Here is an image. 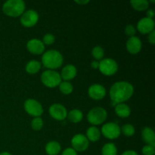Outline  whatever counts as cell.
<instances>
[{
	"mask_svg": "<svg viewBox=\"0 0 155 155\" xmlns=\"http://www.w3.org/2000/svg\"><path fill=\"white\" fill-rule=\"evenodd\" d=\"M133 92L134 89L131 83L125 81L115 83L110 89L111 106L115 107L117 104L130 99L133 95Z\"/></svg>",
	"mask_w": 155,
	"mask_h": 155,
	"instance_id": "cell-1",
	"label": "cell"
},
{
	"mask_svg": "<svg viewBox=\"0 0 155 155\" xmlns=\"http://www.w3.org/2000/svg\"><path fill=\"white\" fill-rule=\"evenodd\" d=\"M42 62L45 68L53 71L61 66L63 63V56L58 51L48 50L42 54Z\"/></svg>",
	"mask_w": 155,
	"mask_h": 155,
	"instance_id": "cell-2",
	"label": "cell"
},
{
	"mask_svg": "<svg viewBox=\"0 0 155 155\" xmlns=\"http://www.w3.org/2000/svg\"><path fill=\"white\" fill-rule=\"evenodd\" d=\"M25 10V3L22 0H8L2 6V11L6 15L10 17H18L22 15Z\"/></svg>",
	"mask_w": 155,
	"mask_h": 155,
	"instance_id": "cell-3",
	"label": "cell"
},
{
	"mask_svg": "<svg viewBox=\"0 0 155 155\" xmlns=\"http://www.w3.org/2000/svg\"><path fill=\"white\" fill-rule=\"evenodd\" d=\"M107 114L105 109L101 107H96L91 109L87 114V120L93 125H100L106 120Z\"/></svg>",
	"mask_w": 155,
	"mask_h": 155,
	"instance_id": "cell-4",
	"label": "cell"
},
{
	"mask_svg": "<svg viewBox=\"0 0 155 155\" xmlns=\"http://www.w3.org/2000/svg\"><path fill=\"white\" fill-rule=\"evenodd\" d=\"M41 80L45 86L49 88L56 87L61 83L60 74L52 70L44 71L41 75Z\"/></svg>",
	"mask_w": 155,
	"mask_h": 155,
	"instance_id": "cell-5",
	"label": "cell"
},
{
	"mask_svg": "<svg viewBox=\"0 0 155 155\" xmlns=\"http://www.w3.org/2000/svg\"><path fill=\"white\" fill-rule=\"evenodd\" d=\"M98 69L104 75L111 76L116 74L118 70V65L114 59L105 58L99 62Z\"/></svg>",
	"mask_w": 155,
	"mask_h": 155,
	"instance_id": "cell-6",
	"label": "cell"
},
{
	"mask_svg": "<svg viewBox=\"0 0 155 155\" xmlns=\"http://www.w3.org/2000/svg\"><path fill=\"white\" fill-rule=\"evenodd\" d=\"M24 109L31 116L39 117L43 113V108L40 103L34 99H27L24 102Z\"/></svg>",
	"mask_w": 155,
	"mask_h": 155,
	"instance_id": "cell-7",
	"label": "cell"
},
{
	"mask_svg": "<svg viewBox=\"0 0 155 155\" xmlns=\"http://www.w3.org/2000/svg\"><path fill=\"white\" fill-rule=\"evenodd\" d=\"M120 128L115 123H107L101 128V133L109 139H117L120 135Z\"/></svg>",
	"mask_w": 155,
	"mask_h": 155,
	"instance_id": "cell-8",
	"label": "cell"
},
{
	"mask_svg": "<svg viewBox=\"0 0 155 155\" xmlns=\"http://www.w3.org/2000/svg\"><path fill=\"white\" fill-rule=\"evenodd\" d=\"M39 20V15L34 10H28L22 14L21 18V23L26 27H33Z\"/></svg>",
	"mask_w": 155,
	"mask_h": 155,
	"instance_id": "cell-9",
	"label": "cell"
},
{
	"mask_svg": "<svg viewBox=\"0 0 155 155\" xmlns=\"http://www.w3.org/2000/svg\"><path fill=\"white\" fill-rule=\"evenodd\" d=\"M71 145L76 151L81 152L87 149L89 143L86 136L82 134H77L75 135L71 139Z\"/></svg>",
	"mask_w": 155,
	"mask_h": 155,
	"instance_id": "cell-10",
	"label": "cell"
},
{
	"mask_svg": "<svg viewBox=\"0 0 155 155\" xmlns=\"http://www.w3.org/2000/svg\"><path fill=\"white\" fill-rule=\"evenodd\" d=\"M51 117L57 120H64L67 117V110L64 106L61 104H54L49 107Z\"/></svg>",
	"mask_w": 155,
	"mask_h": 155,
	"instance_id": "cell-11",
	"label": "cell"
},
{
	"mask_svg": "<svg viewBox=\"0 0 155 155\" xmlns=\"http://www.w3.org/2000/svg\"><path fill=\"white\" fill-rule=\"evenodd\" d=\"M154 21L153 19L148 18H143L138 22L137 29L141 33L146 34L154 30Z\"/></svg>",
	"mask_w": 155,
	"mask_h": 155,
	"instance_id": "cell-12",
	"label": "cell"
},
{
	"mask_svg": "<svg viewBox=\"0 0 155 155\" xmlns=\"http://www.w3.org/2000/svg\"><path fill=\"white\" fill-rule=\"evenodd\" d=\"M89 95L95 100H101L104 98L106 95L105 88L100 84H93L89 88Z\"/></svg>",
	"mask_w": 155,
	"mask_h": 155,
	"instance_id": "cell-13",
	"label": "cell"
},
{
	"mask_svg": "<svg viewBox=\"0 0 155 155\" xmlns=\"http://www.w3.org/2000/svg\"><path fill=\"white\" fill-rule=\"evenodd\" d=\"M27 48L30 52L34 54H41L45 50V45L41 40L32 39L27 43Z\"/></svg>",
	"mask_w": 155,
	"mask_h": 155,
	"instance_id": "cell-14",
	"label": "cell"
},
{
	"mask_svg": "<svg viewBox=\"0 0 155 155\" xmlns=\"http://www.w3.org/2000/svg\"><path fill=\"white\" fill-rule=\"evenodd\" d=\"M127 48L131 54H137L142 48V42L140 39L136 36H132L127 42Z\"/></svg>",
	"mask_w": 155,
	"mask_h": 155,
	"instance_id": "cell-15",
	"label": "cell"
},
{
	"mask_svg": "<svg viewBox=\"0 0 155 155\" xmlns=\"http://www.w3.org/2000/svg\"><path fill=\"white\" fill-rule=\"evenodd\" d=\"M61 78L64 80H71L77 76V68L73 64H68L62 69Z\"/></svg>",
	"mask_w": 155,
	"mask_h": 155,
	"instance_id": "cell-16",
	"label": "cell"
},
{
	"mask_svg": "<svg viewBox=\"0 0 155 155\" xmlns=\"http://www.w3.org/2000/svg\"><path fill=\"white\" fill-rule=\"evenodd\" d=\"M142 136L143 140L148 145L153 147L155 146L154 132L152 129H151L150 127H145L142 132Z\"/></svg>",
	"mask_w": 155,
	"mask_h": 155,
	"instance_id": "cell-17",
	"label": "cell"
},
{
	"mask_svg": "<svg viewBox=\"0 0 155 155\" xmlns=\"http://www.w3.org/2000/svg\"><path fill=\"white\" fill-rule=\"evenodd\" d=\"M115 112L119 117L122 118L128 117L131 113L130 107L124 103H120L115 106Z\"/></svg>",
	"mask_w": 155,
	"mask_h": 155,
	"instance_id": "cell-18",
	"label": "cell"
},
{
	"mask_svg": "<svg viewBox=\"0 0 155 155\" xmlns=\"http://www.w3.org/2000/svg\"><path fill=\"white\" fill-rule=\"evenodd\" d=\"M45 151L48 155H57L61 151V145L58 142H49L45 145Z\"/></svg>",
	"mask_w": 155,
	"mask_h": 155,
	"instance_id": "cell-19",
	"label": "cell"
},
{
	"mask_svg": "<svg viewBox=\"0 0 155 155\" xmlns=\"http://www.w3.org/2000/svg\"><path fill=\"white\" fill-rule=\"evenodd\" d=\"M86 136L88 140L91 142H97L100 139L101 133L97 127H91L86 131Z\"/></svg>",
	"mask_w": 155,
	"mask_h": 155,
	"instance_id": "cell-20",
	"label": "cell"
},
{
	"mask_svg": "<svg viewBox=\"0 0 155 155\" xmlns=\"http://www.w3.org/2000/svg\"><path fill=\"white\" fill-rule=\"evenodd\" d=\"M67 117H68V120H69L70 121L77 124V123L80 122V121L82 120L83 114V112H82L81 110H78V109H73V110H71V111L68 113Z\"/></svg>",
	"mask_w": 155,
	"mask_h": 155,
	"instance_id": "cell-21",
	"label": "cell"
},
{
	"mask_svg": "<svg viewBox=\"0 0 155 155\" xmlns=\"http://www.w3.org/2000/svg\"><path fill=\"white\" fill-rule=\"evenodd\" d=\"M41 64L40 62L36 60H31L26 65V71L30 74H36L40 70Z\"/></svg>",
	"mask_w": 155,
	"mask_h": 155,
	"instance_id": "cell-22",
	"label": "cell"
},
{
	"mask_svg": "<svg viewBox=\"0 0 155 155\" xmlns=\"http://www.w3.org/2000/svg\"><path fill=\"white\" fill-rule=\"evenodd\" d=\"M130 4L137 11H145L148 7V1L147 0H133L130 2Z\"/></svg>",
	"mask_w": 155,
	"mask_h": 155,
	"instance_id": "cell-23",
	"label": "cell"
},
{
	"mask_svg": "<svg viewBox=\"0 0 155 155\" xmlns=\"http://www.w3.org/2000/svg\"><path fill=\"white\" fill-rule=\"evenodd\" d=\"M102 155H117V149L113 143H107L102 147L101 149Z\"/></svg>",
	"mask_w": 155,
	"mask_h": 155,
	"instance_id": "cell-24",
	"label": "cell"
},
{
	"mask_svg": "<svg viewBox=\"0 0 155 155\" xmlns=\"http://www.w3.org/2000/svg\"><path fill=\"white\" fill-rule=\"evenodd\" d=\"M59 89L60 91L64 95H68L71 94L73 91V86L71 83L68 81L61 82L59 84Z\"/></svg>",
	"mask_w": 155,
	"mask_h": 155,
	"instance_id": "cell-25",
	"label": "cell"
},
{
	"mask_svg": "<svg viewBox=\"0 0 155 155\" xmlns=\"http://www.w3.org/2000/svg\"><path fill=\"white\" fill-rule=\"evenodd\" d=\"M122 133L126 136H132L135 134V128L131 124H125L122 127Z\"/></svg>",
	"mask_w": 155,
	"mask_h": 155,
	"instance_id": "cell-26",
	"label": "cell"
},
{
	"mask_svg": "<svg viewBox=\"0 0 155 155\" xmlns=\"http://www.w3.org/2000/svg\"><path fill=\"white\" fill-rule=\"evenodd\" d=\"M31 127L33 130H36V131L40 130L42 128V127H43V121H42V118L40 117H35L32 120Z\"/></svg>",
	"mask_w": 155,
	"mask_h": 155,
	"instance_id": "cell-27",
	"label": "cell"
},
{
	"mask_svg": "<svg viewBox=\"0 0 155 155\" xmlns=\"http://www.w3.org/2000/svg\"><path fill=\"white\" fill-rule=\"evenodd\" d=\"M92 54L96 60H101L104 56V50L101 47L95 46L92 49Z\"/></svg>",
	"mask_w": 155,
	"mask_h": 155,
	"instance_id": "cell-28",
	"label": "cell"
},
{
	"mask_svg": "<svg viewBox=\"0 0 155 155\" xmlns=\"http://www.w3.org/2000/svg\"><path fill=\"white\" fill-rule=\"evenodd\" d=\"M142 154L144 155H154L155 151H154V147L151 146V145H145L143 147L142 150Z\"/></svg>",
	"mask_w": 155,
	"mask_h": 155,
	"instance_id": "cell-29",
	"label": "cell"
},
{
	"mask_svg": "<svg viewBox=\"0 0 155 155\" xmlns=\"http://www.w3.org/2000/svg\"><path fill=\"white\" fill-rule=\"evenodd\" d=\"M54 42V35L51 34V33H47L43 37V44H46V45H51Z\"/></svg>",
	"mask_w": 155,
	"mask_h": 155,
	"instance_id": "cell-30",
	"label": "cell"
},
{
	"mask_svg": "<svg viewBox=\"0 0 155 155\" xmlns=\"http://www.w3.org/2000/svg\"><path fill=\"white\" fill-rule=\"evenodd\" d=\"M125 33L130 37L134 36L135 33H136V29H135L134 26H133L132 24H128L125 28Z\"/></svg>",
	"mask_w": 155,
	"mask_h": 155,
	"instance_id": "cell-31",
	"label": "cell"
},
{
	"mask_svg": "<svg viewBox=\"0 0 155 155\" xmlns=\"http://www.w3.org/2000/svg\"><path fill=\"white\" fill-rule=\"evenodd\" d=\"M61 155H77V151L72 148H66L64 151L62 152Z\"/></svg>",
	"mask_w": 155,
	"mask_h": 155,
	"instance_id": "cell-32",
	"label": "cell"
},
{
	"mask_svg": "<svg viewBox=\"0 0 155 155\" xmlns=\"http://www.w3.org/2000/svg\"><path fill=\"white\" fill-rule=\"evenodd\" d=\"M148 41L151 42V44H154L155 43V31L153 30L152 32H151L149 34V36H148Z\"/></svg>",
	"mask_w": 155,
	"mask_h": 155,
	"instance_id": "cell-33",
	"label": "cell"
},
{
	"mask_svg": "<svg viewBox=\"0 0 155 155\" xmlns=\"http://www.w3.org/2000/svg\"><path fill=\"white\" fill-rule=\"evenodd\" d=\"M154 15H155L154 11L153 10V9H149V10L147 12V18L152 19V18H154Z\"/></svg>",
	"mask_w": 155,
	"mask_h": 155,
	"instance_id": "cell-34",
	"label": "cell"
},
{
	"mask_svg": "<svg viewBox=\"0 0 155 155\" xmlns=\"http://www.w3.org/2000/svg\"><path fill=\"white\" fill-rule=\"evenodd\" d=\"M121 155H139L135 151L133 150H129V151H126L125 152L123 153Z\"/></svg>",
	"mask_w": 155,
	"mask_h": 155,
	"instance_id": "cell-35",
	"label": "cell"
},
{
	"mask_svg": "<svg viewBox=\"0 0 155 155\" xmlns=\"http://www.w3.org/2000/svg\"><path fill=\"white\" fill-rule=\"evenodd\" d=\"M98 66H99V62L97 61H92V63H91V67H92V68H94V69L98 68Z\"/></svg>",
	"mask_w": 155,
	"mask_h": 155,
	"instance_id": "cell-36",
	"label": "cell"
},
{
	"mask_svg": "<svg viewBox=\"0 0 155 155\" xmlns=\"http://www.w3.org/2000/svg\"><path fill=\"white\" fill-rule=\"evenodd\" d=\"M76 3H78V4L80 5H85V4H87L89 2V1H75Z\"/></svg>",
	"mask_w": 155,
	"mask_h": 155,
	"instance_id": "cell-37",
	"label": "cell"
},
{
	"mask_svg": "<svg viewBox=\"0 0 155 155\" xmlns=\"http://www.w3.org/2000/svg\"><path fill=\"white\" fill-rule=\"evenodd\" d=\"M0 155H12V154H11L10 153L8 152H2L0 153Z\"/></svg>",
	"mask_w": 155,
	"mask_h": 155,
	"instance_id": "cell-38",
	"label": "cell"
}]
</instances>
